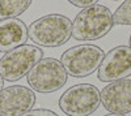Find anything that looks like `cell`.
<instances>
[{"instance_id":"9","label":"cell","mask_w":131,"mask_h":116,"mask_svg":"<svg viewBox=\"0 0 131 116\" xmlns=\"http://www.w3.org/2000/svg\"><path fill=\"white\" fill-rule=\"evenodd\" d=\"M102 106L117 115H126L131 112V80H119L106 85L101 93Z\"/></svg>"},{"instance_id":"13","label":"cell","mask_w":131,"mask_h":116,"mask_svg":"<svg viewBox=\"0 0 131 116\" xmlns=\"http://www.w3.org/2000/svg\"><path fill=\"white\" fill-rule=\"evenodd\" d=\"M23 116H58L51 110H45V108H38V110H30Z\"/></svg>"},{"instance_id":"4","label":"cell","mask_w":131,"mask_h":116,"mask_svg":"<svg viewBox=\"0 0 131 116\" xmlns=\"http://www.w3.org/2000/svg\"><path fill=\"white\" fill-rule=\"evenodd\" d=\"M68 75L58 59L42 57L28 73V85L38 93H54L63 88Z\"/></svg>"},{"instance_id":"7","label":"cell","mask_w":131,"mask_h":116,"mask_svg":"<svg viewBox=\"0 0 131 116\" xmlns=\"http://www.w3.org/2000/svg\"><path fill=\"white\" fill-rule=\"evenodd\" d=\"M131 76V48L117 46L104 56L98 68V80L101 82H114Z\"/></svg>"},{"instance_id":"15","label":"cell","mask_w":131,"mask_h":116,"mask_svg":"<svg viewBox=\"0 0 131 116\" xmlns=\"http://www.w3.org/2000/svg\"><path fill=\"white\" fill-rule=\"evenodd\" d=\"M3 86H4V78L0 76V91L3 90Z\"/></svg>"},{"instance_id":"3","label":"cell","mask_w":131,"mask_h":116,"mask_svg":"<svg viewBox=\"0 0 131 116\" xmlns=\"http://www.w3.org/2000/svg\"><path fill=\"white\" fill-rule=\"evenodd\" d=\"M105 52L94 45H80L68 48L63 52L60 63L67 75L81 78L88 77L100 68Z\"/></svg>"},{"instance_id":"1","label":"cell","mask_w":131,"mask_h":116,"mask_svg":"<svg viewBox=\"0 0 131 116\" xmlns=\"http://www.w3.org/2000/svg\"><path fill=\"white\" fill-rule=\"evenodd\" d=\"M28 37L42 47H59L72 37V21L59 13L46 14L28 27Z\"/></svg>"},{"instance_id":"2","label":"cell","mask_w":131,"mask_h":116,"mask_svg":"<svg viewBox=\"0 0 131 116\" xmlns=\"http://www.w3.org/2000/svg\"><path fill=\"white\" fill-rule=\"evenodd\" d=\"M113 14L105 5L94 4L84 8L76 14L72 22V37L76 40H97L112 30Z\"/></svg>"},{"instance_id":"18","label":"cell","mask_w":131,"mask_h":116,"mask_svg":"<svg viewBox=\"0 0 131 116\" xmlns=\"http://www.w3.org/2000/svg\"><path fill=\"white\" fill-rule=\"evenodd\" d=\"M114 2H119V0H114Z\"/></svg>"},{"instance_id":"8","label":"cell","mask_w":131,"mask_h":116,"mask_svg":"<svg viewBox=\"0 0 131 116\" xmlns=\"http://www.w3.org/2000/svg\"><path fill=\"white\" fill-rule=\"evenodd\" d=\"M36 104V94L23 85L8 86L0 91V116H23Z\"/></svg>"},{"instance_id":"5","label":"cell","mask_w":131,"mask_h":116,"mask_svg":"<svg viewBox=\"0 0 131 116\" xmlns=\"http://www.w3.org/2000/svg\"><path fill=\"white\" fill-rule=\"evenodd\" d=\"M42 56L43 51L38 46H20L0 59V76L10 82L21 80L24 76H28Z\"/></svg>"},{"instance_id":"12","label":"cell","mask_w":131,"mask_h":116,"mask_svg":"<svg viewBox=\"0 0 131 116\" xmlns=\"http://www.w3.org/2000/svg\"><path fill=\"white\" fill-rule=\"evenodd\" d=\"M114 25H131V0L125 2L113 13Z\"/></svg>"},{"instance_id":"14","label":"cell","mask_w":131,"mask_h":116,"mask_svg":"<svg viewBox=\"0 0 131 116\" xmlns=\"http://www.w3.org/2000/svg\"><path fill=\"white\" fill-rule=\"evenodd\" d=\"M68 2L75 5V7H79V8H88V7H92L96 3H98L100 0H68Z\"/></svg>"},{"instance_id":"6","label":"cell","mask_w":131,"mask_h":116,"mask_svg":"<svg viewBox=\"0 0 131 116\" xmlns=\"http://www.w3.org/2000/svg\"><path fill=\"white\" fill-rule=\"evenodd\" d=\"M100 91L91 83L75 85L59 98L60 110L68 116H89L100 107Z\"/></svg>"},{"instance_id":"10","label":"cell","mask_w":131,"mask_h":116,"mask_svg":"<svg viewBox=\"0 0 131 116\" xmlns=\"http://www.w3.org/2000/svg\"><path fill=\"white\" fill-rule=\"evenodd\" d=\"M28 27L18 18L0 21V52H9L28 40Z\"/></svg>"},{"instance_id":"11","label":"cell","mask_w":131,"mask_h":116,"mask_svg":"<svg viewBox=\"0 0 131 116\" xmlns=\"http://www.w3.org/2000/svg\"><path fill=\"white\" fill-rule=\"evenodd\" d=\"M33 0H0V21L16 18L30 7Z\"/></svg>"},{"instance_id":"16","label":"cell","mask_w":131,"mask_h":116,"mask_svg":"<svg viewBox=\"0 0 131 116\" xmlns=\"http://www.w3.org/2000/svg\"><path fill=\"white\" fill-rule=\"evenodd\" d=\"M105 116H126V115H117V113H109V115H105Z\"/></svg>"},{"instance_id":"17","label":"cell","mask_w":131,"mask_h":116,"mask_svg":"<svg viewBox=\"0 0 131 116\" xmlns=\"http://www.w3.org/2000/svg\"><path fill=\"white\" fill-rule=\"evenodd\" d=\"M130 48H131V35H130V46H128Z\"/></svg>"}]
</instances>
